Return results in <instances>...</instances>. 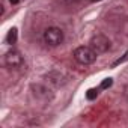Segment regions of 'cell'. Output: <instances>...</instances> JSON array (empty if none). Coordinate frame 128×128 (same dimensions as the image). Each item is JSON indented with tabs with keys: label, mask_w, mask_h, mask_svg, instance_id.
I'll use <instances>...</instances> for the list:
<instances>
[{
	"label": "cell",
	"mask_w": 128,
	"mask_h": 128,
	"mask_svg": "<svg viewBox=\"0 0 128 128\" xmlns=\"http://www.w3.org/2000/svg\"><path fill=\"white\" fill-rule=\"evenodd\" d=\"M76 62H78L80 65H90V63H94L96 60V53L90 48V47H77L72 53Z\"/></svg>",
	"instance_id": "6da1fadb"
},
{
	"label": "cell",
	"mask_w": 128,
	"mask_h": 128,
	"mask_svg": "<svg viewBox=\"0 0 128 128\" xmlns=\"http://www.w3.org/2000/svg\"><path fill=\"white\" fill-rule=\"evenodd\" d=\"M89 47L96 53V54H102L106 51L110 50V41L107 36L101 35V33H96L95 36H92L90 42H89Z\"/></svg>",
	"instance_id": "7a4b0ae2"
},
{
	"label": "cell",
	"mask_w": 128,
	"mask_h": 128,
	"mask_svg": "<svg viewBox=\"0 0 128 128\" xmlns=\"http://www.w3.org/2000/svg\"><path fill=\"white\" fill-rule=\"evenodd\" d=\"M44 41L50 47H57L63 42V32L59 27H48L44 32Z\"/></svg>",
	"instance_id": "3957f363"
},
{
	"label": "cell",
	"mask_w": 128,
	"mask_h": 128,
	"mask_svg": "<svg viewBox=\"0 0 128 128\" xmlns=\"http://www.w3.org/2000/svg\"><path fill=\"white\" fill-rule=\"evenodd\" d=\"M5 65L9 68V70H18L23 66V57L18 51L15 50H11L6 53L5 56Z\"/></svg>",
	"instance_id": "277c9868"
},
{
	"label": "cell",
	"mask_w": 128,
	"mask_h": 128,
	"mask_svg": "<svg viewBox=\"0 0 128 128\" xmlns=\"http://www.w3.org/2000/svg\"><path fill=\"white\" fill-rule=\"evenodd\" d=\"M32 90H33V94H35L38 98H42V100H48V98L51 96L50 89L45 88V86H42V84H33V86H32Z\"/></svg>",
	"instance_id": "5b68a950"
},
{
	"label": "cell",
	"mask_w": 128,
	"mask_h": 128,
	"mask_svg": "<svg viewBox=\"0 0 128 128\" xmlns=\"http://www.w3.org/2000/svg\"><path fill=\"white\" fill-rule=\"evenodd\" d=\"M15 41H17V29H15V27H12V29L8 32L6 42H8V44H15Z\"/></svg>",
	"instance_id": "8992f818"
},
{
	"label": "cell",
	"mask_w": 128,
	"mask_h": 128,
	"mask_svg": "<svg viewBox=\"0 0 128 128\" xmlns=\"http://www.w3.org/2000/svg\"><path fill=\"white\" fill-rule=\"evenodd\" d=\"M96 96H98V90H96V89H89V90H88V94H86V98H88L89 101L95 100Z\"/></svg>",
	"instance_id": "52a82bcc"
},
{
	"label": "cell",
	"mask_w": 128,
	"mask_h": 128,
	"mask_svg": "<svg viewBox=\"0 0 128 128\" xmlns=\"http://www.w3.org/2000/svg\"><path fill=\"white\" fill-rule=\"evenodd\" d=\"M113 84V80L112 78H106L102 83H101V89H107V88H110Z\"/></svg>",
	"instance_id": "ba28073f"
},
{
	"label": "cell",
	"mask_w": 128,
	"mask_h": 128,
	"mask_svg": "<svg viewBox=\"0 0 128 128\" xmlns=\"http://www.w3.org/2000/svg\"><path fill=\"white\" fill-rule=\"evenodd\" d=\"M126 59H128V51L124 54V57H120V59H118L116 62H113V66H118L119 63H122V62H124V60H126Z\"/></svg>",
	"instance_id": "9c48e42d"
},
{
	"label": "cell",
	"mask_w": 128,
	"mask_h": 128,
	"mask_svg": "<svg viewBox=\"0 0 128 128\" xmlns=\"http://www.w3.org/2000/svg\"><path fill=\"white\" fill-rule=\"evenodd\" d=\"M60 3H63V5H72V3H76V2H78V0H59Z\"/></svg>",
	"instance_id": "30bf717a"
},
{
	"label": "cell",
	"mask_w": 128,
	"mask_h": 128,
	"mask_svg": "<svg viewBox=\"0 0 128 128\" xmlns=\"http://www.w3.org/2000/svg\"><path fill=\"white\" fill-rule=\"evenodd\" d=\"M124 95L128 98V84H126V86H125V89H124Z\"/></svg>",
	"instance_id": "8fae6325"
},
{
	"label": "cell",
	"mask_w": 128,
	"mask_h": 128,
	"mask_svg": "<svg viewBox=\"0 0 128 128\" xmlns=\"http://www.w3.org/2000/svg\"><path fill=\"white\" fill-rule=\"evenodd\" d=\"M11 3H18V0H11Z\"/></svg>",
	"instance_id": "7c38bea8"
},
{
	"label": "cell",
	"mask_w": 128,
	"mask_h": 128,
	"mask_svg": "<svg viewBox=\"0 0 128 128\" xmlns=\"http://www.w3.org/2000/svg\"><path fill=\"white\" fill-rule=\"evenodd\" d=\"M92 2H98V0H92Z\"/></svg>",
	"instance_id": "4fadbf2b"
}]
</instances>
